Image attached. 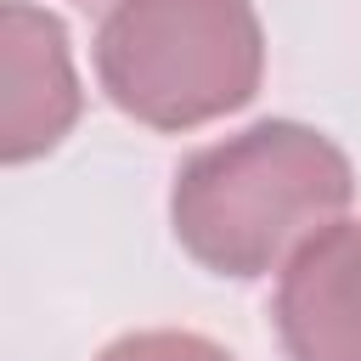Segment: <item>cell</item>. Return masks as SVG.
I'll return each mask as SVG.
<instances>
[{
	"instance_id": "6da1fadb",
	"label": "cell",
	"mask_w": 361,
	"mask_h": 361,
	"mask_svg": "<svg viewBox=\"0 0 361 361\" xmlns=\"http://www.w3.org/2000/svg\"><path fill=\"white\" fill-rule=\"evenodd\" d=\"M355 169L333 135L265 118L197 147L169 186L175 243L214 276H271L316 231L350 214Z\"/></svg>"
},
{
	"instance_id": "7a4b0ae2",
	"label": "cell",
	"mask_w": 361,
	"mask_h": 361,
	"mask_svg": "<svg viewBox=\"0 0 361 361\" xmlns=\"http://www.w3.org/2000/svg\"><path fill=\"white\" fill-rule=\"evenodd\" d=\"M96 79L147 130H197L237 113L265 73L248 0H113L90 39Z\"/></svg>"
},
{
	"instance_id": "3957f363",
	"label": "cell",
	"mask_w": 361,
	"mask_h": 361,
	"mask_svg": "<svg viewBox=\"0 0 361 361\" xmlns=\"http://www.w3.org/2000/svg\"><path fill=\"white\" fill-rule=\"evenodd\" d=\"M85 90L73 73V45L56 11L34 0L0 6V158H45L79 124Z\"/></svg>"
},
{
	"instance_id": "277c9868",
	"label": "cell",
	"mask_w": 361,
	"mask_h": 361,
	"mask_svg": "<svg viewBox=\"0 0 361 361\" xmlns=\"http://www.w3.org/2000/svg\"><path fill=\"white\" fill-rule=\"evenodd\" d=\"M271 322L288 361H361V214L333 220L276 271Z\"/></svg>"
},
{
	"instance_id": "5b68a950",
	"label": "cell",
	"mask_w": 361,
	"mask_h": 361,
	"mask_svg": "<svg viewBox=\"0 0 361 361\" xmlns=\"http://www.w3.org/2000/svg\"><path fill=\"white\" fill-rule=\"evenodd\" d=\"M96 361H237L226 344L203 338V333H180V327H147V333H124L113 338Z\"/></svg>"
}]
</instances>
